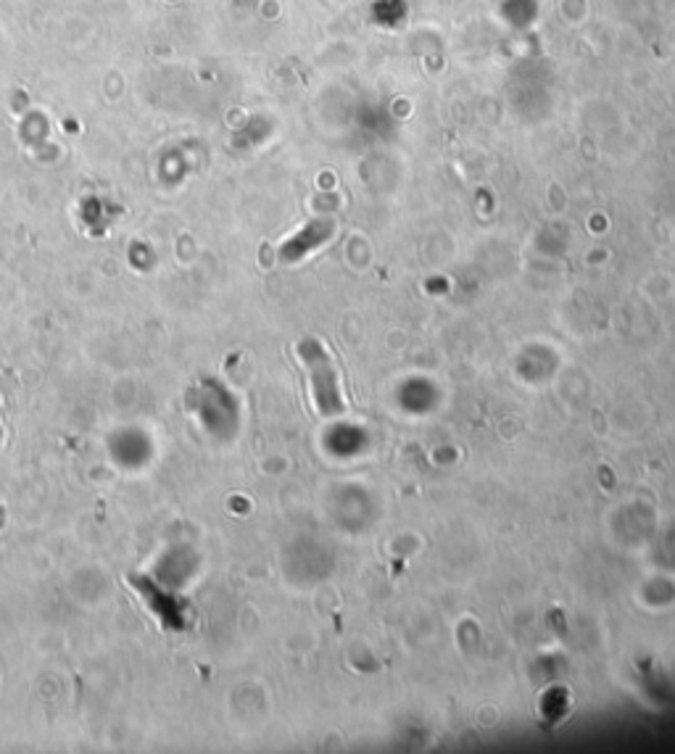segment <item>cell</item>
Listing matches in <instances>:
<instances>
[{
  "label": "cell",
  "instance_id": "6da1fadb",
  "mask_svg": "<svg viewBox=\"0 0 675 754\" xmlns=\"http://www.w3.org/2000/svg\"><path fill=\"white\" fill-rule=\"evenodd\" d=\"M299 354L304 359L309 375H312V391L320 414L325 418H335L343 412V399L341 388H338V375L333 362H330L328 351L320 346L316 341H304L299 346Z\"/></svg>",
  "mask_w": 675,
  "mask_h": 754
},
{
  "label": "cell",
  "instance_id": "7a4b0ae2",
  "mask_svg": "<svg viewBox=\"0 0 675 754\" xmlns=\"http://www.w3.org/2000/svg\"><path fill=\"white\" fill-rule=\"evenodd\" d=\"M333 230H335V224L330 220H314L312 224H306V228L301 230L291 243L283 245V253H280V257H283V262H299V259L306 257L309 251L320 249L322 243L330 241Z\"/></svg>",
  "mask_w": 675,
  "mask_h": 754
}]
</instances>
